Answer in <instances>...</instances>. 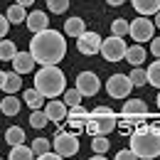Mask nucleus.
<instances>
[{"instance_id": "obj_26", "label": "nucleus", "mask_w": 160, "mask_h": 160, "mask_svg": "<svg viewBox=\"0 0 160 160\" xmlns=\"http://www.w3.org/2000/svg\"><path fill=\"white\" fill-rule=\"evenodd\" d=\"M108 145H111V143H108V138H106L103 133H96V136L91 138V150H94L96 155H103V153L108 150Z\"/></svg>"}, {"instance_id": "obj_23", "label": "nucleus", "mask_w": 160, "mask_h": 160, "mask_svg": "<svg viewBox=\"0 0 160 160\" xmlns=\"http://www.w3.org/2000/svg\"><path fill=\"white\" fill-rule=\"evenodd\" d=\"M5 143L8 145H18V143H25V131L20 126H10L5 131Z\"/></svg>"}, {"instance_id": "obj_19", "label": "nucleus", "mask_w": 160, "mask_h": 160, "mask_svg": "<svg viewBox=\"0 0 160 160\" xmlns=\"http://www.w3.org/2000/svg\"><path fill=\"white\" fill-rule=\"evenodd\" d=\"M8 20H10V25H22V22L27 20V8L25 5H20V2H15V5H10L8 8Z\"/></svg>"}, {"instance_id": "obj_24", "label": "nucleus", "mask_w": 160, "mask_h": 160, "mask_svg": "<svg viewBox=\"0 0 160 160\" xmlns=\"http://www.w3.org/2000/svg\"><path fill=\"white\" fill-rule=\"evenodd\" d=\"M47 123H49V116H47L42 108H32V113H30V126L37 128V131H42Z\"/></svg>"}, {"instance_id": "obj_40", "label": "nucleus", "mask_w": 160, "mask_h": 160, "mask_svg": "<svg viewBox=\"0 0 160 160\" xmlns=\"http://www.w3.org/2000/svg\"><path fill=\"white\" fill-rule=\"evenodd\" d=\"M153 22H155V27H160V10L155 12V20H153Z\"/></svg>"}, {"instance_id": "obj_30", "label": "nucleus", "mask_w": 160, "mask_h": 160, "mask_svg": "<svg viewBox=\"0 0 160 160\" xmlns=\"http://www.w3.org/2000/svg\"><path fill=\"white\" fill-rule=\"evenodd\" d=\"M62 96H64L62 101H64L67 106H77V103H81V91L77 89V86H74V89H67Z\"/></svg>"}, {"instance_id": "obj_28", "label": "nucleus", "mask_w": 160, "mask_h": 160, "mask_svg": "<svg viewBox=\"0 0 160 160\" xmlns=\"http://www.w3.org/2000/svg\"><path fill=\"white\" fill-rule=\"evenodd\" d=\"M145 72H148V84H153L155 89H160V59H155Z\"/></svg>"}, {"instance_id": "obj_16", "label": "nucleus", "mask_w": 160, "mask_h": 160, "mask_svg": "<svg viewBox=\"0 0 160 160\" xmlns=\"http://www.w3.org/2000/svg\"><path fill=\"white\" fill-rule=\"evenodd\" d=\"M131 2L138 15H155L160 10V0H131Z\"/></svg>"}, {"instance_id": "obj_2", "label": "nucleus", "mask_w": 160, "mask_h": 160, "mask_svg": "<svg viewBox=\"0 0 160 160\" xmlns=\"http://www.w3.org/2000/svg\"><path fill=\"white\" fill-rule=\"evenodd\" d=\"M35 89L44 99H57L67 91V77L57 64H44L35 74Z\"/></svg>"}, {"instance_id": "obj_6", "label": "nucleus", "mask_w": 160, "mask_h": 160, "mask_svg": "<svg viewBox=\"0 0 160 160\" xmlns=\"http://www.w3.org/2000/svg\"><path fill=\"white\" fill-rule=\"evenodd\" d=\"M52 148L59 153L62 158H72V155L79 153V138H77V133H67V131L59 128L54 140H52Z\"/></svg>"}, {"instance_id": "obj_7", "label": "nucleus", "mask_w": 160, "mask_h": 160, "mask_svg": "<svg viewBox=\"0 0 160 160\" xmlns=\"http://www.w3.org/2000/svg\"><path fill=\"white\" fill-rule=\"evenodd\" d=\"M106 91L111 99H128V94L133 91V81L128 74H111L106 79Z\"/></svg>"}, {"instance_id": "obj_13", "label": "nucleus", "mask_w": 160, "mask_h": 160, "mask_svg": "<svg viewBox=\"0 0 160 160\" xmlns=\"http://www.w3.org/2000/svg\"><path fill=\"white\" fill-rule=\"evenodd\" d=\"M35 57L30 54V49L27 52H18L15 57H12V67H15V72H20V74H30L32 69H35Z\"/></svg>"}, {"instance_id": "obj_8", "label": "nucleus", "mask_w": 160, "mask_h": 160, "mask_svg": "<svg viewBox=\"0 0 160 160\" xmlns=\"http://www.w3.org/2000/svg\"><path fill=\"white\" fill-rule=\"evenodd\" d=\"M77 49H79L81 54H86V57H94V54L101 52V37L96 32L86 30V32H81L79 37H77Z\"/></svg>"}, {"instance_id": "obj_33", "label": "nucleus", "mask_w": 160, "mask_h": 160, "mask_svg": "<svg viewBox=\"0 0 160 160\" xmlns=\"http://www.w3.org/2000/svg\"><path fill=\"white\" fill-rule=\"evenodd\" d=\"M89 116H91V113H89V111H86L81 103H77V106H69V118H84V121H86Z\"/></svg>"}, {"instance_id": "obj_32", "label": "nucleus", "mask_w": 160, "mask_h": 160, "mask_svg": "<svg viewBox=\"0 0 160 160\" xmlns=\"http://www.w3.org/2000/svg\"><path fill=\"white\" fill-rule=\"evenodd\" d=\"M47 10L62 15V12H67V10H69V0H47Z\"/></svg>"}, {"instance_id": "obj_41", "label": "nucleus", "mask_w": 160, "mask_h": 160, "mask_svg": "<svg viewBox=\"0 0 160 160\" xmlns=\"http://www.w3.org/2000/svg\"><path fill=\"white\" fill-rule=\"evenodd\" d=\"M155 103H158V108H160V89H158V99H155Z\"/></svg>"}, {"instance_id": "obj_25", "label": "nucleus", "mask_w": 160, "mask_h": 160, "mask_svg": "<svg viewBox=\"0 0 160 160\" xmlns=\"http://www.w3.org/2000/svg\"><path fill=\"white\" fill-rule=\"evenodd\" d=\"M18 54V47L12 40H0V59L2 62H12V57Z\"/></svg>"}, {"instance_id": "obj_5", "label": "nucleus", "mask_w": 160, "mask_h": 160, "mask_svg": "<svg viewBox=\"0 0 160 160\" xmlns=\"http://www.w3.org/2000/svg\"><path fill=\"white\" fill-rule=\"evenodd\" d=\"M126 49H128V44H126V40H123V37L111 35V37L101 40V57H103L106 62H123Z\"/></svg>"}, {"instance_id": "obj_29", "label": "nucleus", "mask_w": 160, "mask_h": 160, "mask_svg": "<svg viewBox=\"0 0 160 160\" xmlns=\"http://www.w3.org/2000/svg\"><path fill=\"white\" fill-rule=\"evenodd\" d=\"M131 81H133V86H143V84H148V72L143 69V67H133V72L128 74Z\"/></svg>"}, {"instance_id": "obj_10", "label": "nucleus", "mask_w": 160, "mask_h": 160, "mask_svg": "<svg viewBox=\"0 0 160 160\" xmlns=\"http://www.w3.org/2000/svg\"><path fill=\"white\" fill-rule=\"evenodd\" d=\"M121 113H123L126 118H131V121H138L140 116H143V121L150 118V116H148V103H145L143 99H128L126 103H123Z\"/></svg>"}, {"instance_id": "obj_36", "label": "nucleus", "mask_w": 160, "mask_h": 160, "mask_svg": "<svg viewBox=\"0 0 160 160\" xmlns=\"http://www.w3.org/2000/svg\"><path fill=\"white\" fill-rule=\"evenodd\" d=\"M150 52H153V57L160 59V37H153V40H150Z\"/></svg>"}, {"instance_id": "obj_35", "label": "nucleus", "mask_w": 160, "mask_h": 160, "mask_svg": "<svg viewBox=\"0 0 160 160\" xmlns=\"http://www.w3.org/2000/svg\"><path fill=\"white\" fill-rule=\"evenodd\" d=\"M8 30H10V20H8V15H0V40L8 35Z\"/></svg>"}, {"instance_id": "obj_11", "label": "nucleus", "mask_w": 160, "mask_h": 160, "mask_svg": "<svg viewBox=\"0 0 160 160\" xmlns=\"http://www.w3.org/2000/svg\"><path fill=\"white\" fill-rule=\"evenodd\" d=\"M44 113L49 116L52 123H62V121H67V116H69V106H67L64 101L52 99V101L44 103Z\"/></svg>"}, {"instance_id": "obj_37", "label": "nucleus", "mask_w": 160, "mask_h": 160, "mask_svg": "<svg viewBox=\"0 0 160 160\" xmlns=\"http://www.w3.org/2000/svg\"><path fill=\"white\" fill-rule=\"evenodd\" d=\"M5 79H8V72L0 69V89H5Z\"/></svg>"}, {"instance_id": "obj_21", "label": "nucleus", "mask_w": 160, "mask_h": 160, "mask_svg": "<svg viewBox=\"0 0 160 160\" xmlns=\"http://www.w3.org/2000/svg\"><path fill=\"white\" fill-rule=\"evenodd\" d=\"M22 89V74L20 72H8V79H5V94H15Z\"/></svg>"}, {"instance_id": "obj_27", "label": "nucleus", "mask_w": 160, "mask_h": 160, "mask_svg": "<svg viewBox=\"0 0 160 160\" xmlns=\"http://www.w3.org/2000/svg\"><path fill=\"white\" fill-rule=\"evenodd\" d=\"M128 30H131V22L123 20V18H118V20L111 22V35H116V37H126Z\"/></svg>"}, {"instance_id": "obj_31", "label": "nucleus", "mask_w": 160, "mask_h": 160, "mask_svg": "<svg viewBox=\"0 0 160 160\" xmlns=\"http://www.w3.org/2000/svg\"><path fill=\"white\" fill-rule=\"evenodd\" d=\"M32 150H35L37 158H42L47 150H52V143H49L47 138H35V140H32Z\"/></svg>"}, {"instance_id": "obj_12", "label": "nucleus", "mask_w": 160, "mask_h": 160, "mask_svg": "<svg viewBox=\"0 0 160 160\" xmlns=\"http://www.w3.org/2000/svg\"><path fill=\"white\" fill-rule=\"evenodd\" d=\"M27 30L35 35V32H42V30H47L49 27V18H47V12H42V10H32V12H27Z\"/></svg>"}, {"instance_id": "obj_18", "label": "nucleus", "mask_w": 160, "mask_h": 160, "mask_svg": "<svg viewBox=\"0 0 160 160\" xmlns=\"http://www.w3.org/2000/svg\"><path fill=\"white\" fill-rule=\"evenodd\" d=\"M8 158L10 160H32V158H37V155H35L32 145L27 148L25 143H18V145H10V155Z\"/></svg>"}, {"instance_id": "obj_14", "label": "nucleus", "mask_w": 160, "mask_h": 160, "mask_svg": "<svg viewBox=\"0 0 160 160\" xmlns=\"http://www.w3.org/2000/svg\"><path fill=\"white\" fill-rule=\"evenodd\" d=\"M123 62H128L131 67H143V62H145V49H143V44H133V47H128L126 49V57Z\"/></svg>"}, {"instance_id": "obj_17", "label": "nucleus", "mask_w": 160, "mask_h": 160, "mask_svg": "<svg viewBox=\"0 0 160 160\" xmlns=\"http://www.w3.org/2000/svg\"><path fill=\"white\" fill-rule=\"evenodd\" d=\"M81 32H86V20L69 18V20L64 22V35H67V37H79Z\"/></svg>"}, {"instance_id": "obj_38", "label": "nucleus", "mask_w": 160, "mask_h": 160, "mask_svg": "<svg viewBox=\"0 0 160 160\" xmlns=\"http://www.w3.org/2000/svg\"><path fill=\"white\" fill-rule=\"evenodd\" d=\"M106 2H108V5H111V8H118V5H123V2H126V0H106Z\"/></svg>"}, {"instance_id": "obj_1", "label": "nucleus", "mask_w": 160, "mask_h": 160, "mask_svg": "<svg viewBox=\"0 0 160 160\" xmlns=\"http://www.w3.org/2000/svg\"><path fill=\"white\" fill-rule=\"evenodd\" d=\"M30 54L42 67L44 64H59L67 54V40L62 32L47 27L42 32H35V37L30 40Z\"/></svg>"}, {"instance_id": "obj_34", "label": "nucleus", "mask_w": 160, "mask_h": 160, "mask_svg": "<svg viewBox=\"0 0 160 160\" xmlns=\"http://www.w3.org/2000/svg\"><path fill=\"white\" fill-rule=\"evenodd\" d=\"M116 158H118V160H133V158H138V155H136L131 148H123V150H118V153H116Z\"/></svg>"}, {"instance_id": "obj_20", "label": "nucleus", "mask_w": 160, "mask_h": 160, "mask_svg": "<svg viewBox=\"0 0 160 160\" xmlns=\"http://www.w3.org/2000/svg\"><path fill=\"white\" fill-rule=\"evenodd\" d=\"M0 111H2V116H18L20 113V99H15L12 94H8L5 99L0 101Z\"/></svg>"}, {"instance_id": "obj_22", "label": "nucleus", "mask_w": 160, "mask_h": 160, "mask_svg": "<svg viewBox=\"0 0 160 160\" xmlns=\"http://www.w3.org/2000/svg\"><path fill=\"white\" fill-rule=\"evenodd\" d=\"M22 99H25V103H27L30 108H42L44 96H42L37 89H27V91H22Z\"/></svg>"}, {"instance_id": "obj_9", "label": "nucleus", "mask_w": 160, "mask_h": 160, "mask_svg": "<svg viewBox=\"0 0 160 160\" xmlns=\"http://www.w3.org/2000/svg\"><path fill=\"white\" fill-rule=\"evenodd\" d=\"M77 89L81 91V96H96L101 89V79L94 72H79L77 77Z\"/></svg>"}, {"instance_id": "obj_3", "label": "nucleus", "mask_w": 160, "mask_h": 160, "mask_svg": "<svg viewBox=\"0 0 160 160\" xmlns=\"http://www.w3.org/2000/svg\"><path fill=\"white\" fill-rule=\"evenodd\" d=\"M131 150L138 158H158L160 155V133L150 128H140L131 136Z\"/></svg>"}, {"instance_id": "obj_15", "label": "nucleus", "mask_w": 160, "mask_h": 160, "mask_svg": "<svg viewBox=\"0 0 160 160\" xmlns=\"http://www.w3.org/2000/svg\"><path fill=\"white\" fill-rule=\"evenodd\" d=\"M94 118L99 121V133L103 136H108L111 131H116V126H118V116L111 111V113H101V116H94Z\"/></svg>"}, {"instance_id": "obj_43", "label": "nucleus", "mask_w": 160, "mask_h": 160, "mask_svg": "<svg viewBox=\"0 0 160 160\" xmlns=\"http://www.w3.org/2000/svg\"><path fill=\"white\" fill-rule=\"evenodd\" d=\"M158 158H160V155H158Z\"/></svg>"}, {"instance_id": "obj_39", "label": "nucleus", "mask_w": 160, "mask_h": 160, "mask_svg": "<svg viewBox=\"0 0 160 160\" xmlns=\"http://www.w3.org/2000/svg\"><path fill=\"white\" fill-rule=\"evenodd\" d=\"M18 2H20V5H25V8H30V5L35 2V0H18Z\"/></svg>"}, {"instance_id": "obj_42", "label": "nucleus", "mask_w": 160, "mask_h": 160, "mask_svg": "<svg viewBox=\"0 0 160 160\" xmlns=\"http://www.w3.org/2000/svg\"><path fill=\"white\" fill-rule=\"evenodd\" d=\"M0 113H2V111H0Z\"/></svg>"}, {"instance_id": "obj_4", "label": "nucleus", "mask_w": 160, "mask_h": 160, "mask_svg": "<svg viewBox=\"0 0 160 160\" xmlns=\"http://www.w3.org/2000/svg\"><path fill=\"white\" fill-rule=\"evenodd\" d=\"M128 35H131V40H136L138 44H143V42H150L153 37H155V22L148 20V15H138L136 20L131 22Z\"/></svg>"}]
</instances>
